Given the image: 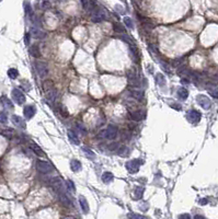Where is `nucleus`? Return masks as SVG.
I'll return each mask as SVG.
<instances>
[{
  "mask_svg": "<svg viewBox=\"0 0 218 219\" xmlns=\"http://www.w3.org/2000/svg\"><path fill=\"white\" fill-rule=\"evenodd\" d=\"M35 69H36L37 74L41 78H45L46 76L48 75L49 68L48 65L45 61H36L35 63Z\"/></svg>",
  "mask_w": 218,
  "mask_h": 219,
  "instance_id": "obj_3",
  "label": "nucleus"
},
{
  "mask_svg": "<svg viewBox=\"0 0 218 219\" xmlns=\"http://www.w3.org/2000/svg\"><path fill=\"white\" fill-rule=\"evenodd\" d=\"M124 23H125V25L128 27V29H133V27H134L133 21H132V19L128 18V17H125V18H124Z\"/></svg>",
  "mask_w": 218,
  "mask_h": 219,
  "instance_id": "obj_33",
  "label": "nucleus"
},
{
  "mask_svg": "<svg viewBox=\"0 0 218 219\" xmlns=\"http://www.w3.org/2000/svg\"><path fill=\"white\" fill-rule=\"evenodd\" d=\"M113 27H114V31H115L116 33H121V34H124L126 32L125 30V27H123V25L120 23H114L113 24Z\"/></svg>",
  "mask_w": 218,
  "mask_h": 219,
  "instance_id": "obj_29",
  "label": "nucleus"
},
{
  "mask_svg": "<svg viewBox=\"0 0 218 219\" xmlns=\"http://www.w3.org/2000/svg\"><path fill=\"white\" fill-rule=\"evenodd\" d=\"M59 112H61V114L64 117L68 116V111H67V108H65L64 105H61V106H59Z\"/></svg>",
  "mask_w": 218,
  "mask_h": 219,
  "instance_id": "obj_36",
  "label": "nucleus"
},
{
  "mask_svg": "<svg viewBox=\"0 0 218 219\" xmlns=\"http://www.w3.org/2000/svg\"><path fill=\"white\" fill-rule=\"evenodd\" d=\"M195 218H196V219L197 218H204V217L203 216H198V215H197V216H195Z\"/></svg>",
  "mask_w": 218,
  "mask_h": 219,
  "instance_id": "obj_45",
  "label": "nucleus"
},
{
  "mask_svg": "<svg viewBox=\"0 0 218 219\" xmlns=\"http://www.w3.org/2000/svg\"><path fill=\"white\" fill-rule=\"evenodd\" d=\"M8 122V115L5 111H0V123L6 124Z\"/></svg>",
  "mask_w": 218,
  "mask_h": 219,
  "instance_id": "obj_31",
  "label": "nucleus"
},
{
  "mask_svg": "<svg viewBox=\"0 0 218 219\" xmlns=\"http://www.w3.org/2000/svg\"><path fill=\"white\" fill-rule=\"evenodd\" d=\"M8 76H9L10 79H17L19 76V71L15 68H10L8 70Z\"/></svg>",
  "mask_w": 218,
  "mask_h": 219,
  "instance_id": "obj_30",
  "label": "nucleus"
},
{
  "mask_svg": "<svg viewBox=\"0 0 218 219\" xmlns=\"http://www.w3.org/2000/svg\"><path fill=\"white\" fill-rule=\"evenodd\" d=\"M156 82H157L158 86H160V87H164L166 86V78H164V76L162 74H158L156 75Z\"/></svg>",
  "mask_w": 218,
  "mask_h": 219,
  "instance_id": "obj_26",
  "label": "nucleus"
},
{
  "mask_svg": "<svg viewBox=\"0 0 218 219\" xmlns=\"http://www.w3.org/2000/svg\"><path fill=\"white\" fill-rule=\"evenodd\" d=\"M30 35L31 37H33V39H43L46 37V33L44 32L43 30L39 29V27H32L30 31Z\"/></svg>",
  "mask_w": 218,
  "mask_h": 219,
  "instance_id": "obj_8",
  "label": "nucleus"
},
{
  "mask_svg": "<svg viewBox=\"0 0 218 219\" xmlns=\"http://www.w3.org/2000/svg\"><path fill=\"white\" fill-rule=\"evenodd\" d=\"M142 164V161L139 159H134V160H130V161L126 162V170H127L129 173L134 174V173H137V172L139 171V168L140 165Z\"/></svg>",
  "mask_w": 218,
  "mask_h": 219,
  "instance_id": "obj_2",
  "label": "nucleus"
},
{
  "mask_svg": "<svg viewBox=\"0 0 218 219\" xmlns=\"http://www.w3.org/2000/svg\"><path fill=\"white\" fill-rule=\"evenodd\" d=\"M117 149H118V144H116V142H113L112 145L109 146V150H117Z\"/></svg>",
  "mask_w": 218,
  "mask_h": 219,
  "instance_id": "obj_39",
  "label": "nucleus"
},
{
  "mask_svg": "<svg viewBox=\"0 0 218 219\" xmlns=\"http://www.w3.org/2000/svg\"><path fill=\"white\" fill-rule=\"evenodd\" d=\"M11 120H12V123L14 124L15 126L20 127V128H24V127H25L24 120H22L20 116H18V115H12V117H11Z\"/></svg>",
  "mask_w": 218,
  "mask_h": 219,
  "instance_id": "obj_18",
  "label": "nucleus"
},
{
  "mask_svg": "<svg viewBox=\"0 0 218 219\" xmlns=\"http://www.w3.org/2000/svg\"><path fill=\"white\" fill-rule=\"evenodd\" d=\"M35 113H36V108H35L34 105H26L24 110H23V114H24V116L26 117L27 120L32 118L35 115Z\"/></svg>",
  "mask_w": 218,
  "mask_h": 219,
  "instance_id": "obj_13",
  "label": "nucleus"
},
{
  "mask_svg": "<svg viewBox=\"0 0 218 219\" xmlns=\"http://www.w3.org/2000/svg\"><path fill=\"white\" fill-rule=\"evenodd\" d=\"M146 113L144 111H134L130 112V118L135 122H139V120H142L145 118Z\"/></svg>",
  "mask_w": 218,
  "mask_h": 219,
  "instance_id": "obj_15",
  "label": "nucleus"
},
{
  "mask_svg": "<svg viewBox=\"0 0 218 219\" xmlns=\"http://www.w3.org/2000/svg\"><path fill=\"white\" fill-rule=\"evenodd\" d=\"M209 93H210V95H213L214 98L218 99V91H209Z\"/></svg>",
  "mask_w": 218,
  "mask_h": 219,
  "instance_id": "obj_42",
  "label": "nucleus"
},
{
  "mask_svg": "<svg viewBox=\"0 0 218 219\" xmlns=\"http://www.w3.org/2000/svg\"><path fill=\"white\" fill-rule=\"evenodd\" d=\"M106 19V14H105V11L101 8H93L92 10V14H91V20L92 22H95V23H99V22H102L104 21Z\"/></svg>",
  "mask_w": 218,
  "mask_h": 219,
  "instance_id": "obj_1",
  "label": "nucleus"
},
{
  "mask_svg": "<svg viewBox=\"0 0 218 219\" xmlns=\"http://www.w3.org/2000/svg\"><path fill=\"white\" fill-rule=\"evenodd\" d=\"M126 76H127V82L129 86H132V87H137V86L139 84L135 70H133V69L128 70V71L126 72Z\"/></svg>",
  "mask_w": 218,
  "mask_h": 219,
  "instance_id": "obj_6",
  "label": "nucleus"
},
{
  "mask_svg": "<svg viewBox=\"0 0 218 219\" xmlns=\"http://www.w3.org/2000/svg\"><path fill=\"white\" fill-rule=\"evenodd\" d=\"M36 169L37 171L41 172L43 174H47L49 172L53 171V165L51 163L46 161H42V160H39V161L36 162Z\"/></svg>",
  "mask_w": 218,
  "mask_h": 219,
  "instance_id": "obj_4",
  "label": "nucleus"
},
{
  "mask_svg": "<svg viewBox=\"0 0 218 219\" xmlns=\"http://www.w3.org/2000/svg\"><path fill=\"white\" fill-rule=\"evenodd\" d=\"M24 8H25V12H26L27 14H30V13H31V7H30V5H29L27 2H25Z\"/></svg>",
  "mask_w": 218,
  "mask_h": 219,
  "instance_id": "obj_40",
  "label": "nucleus"
},
{
  "mask_svg": "<svg viewBox=\"0 0 218 219\" xmlns=\"http://www.w3.org/2000/svg\"><path fill=\"white\" fill-rule=\"evenodd\" d=\"M127 217H129V218H138V219L145 218V216H140V215H137V214H129V215H127Z\"/></svg>",
  "mask_w": 218,
  "mask_h": 219,
  "instance_id": "obj_38",
  "label": "nucleus"
},
{
  "mask_svg": "<svg viewBox=\"0 0 218 219\" xmlns=\"http://www.w3.org/2000/svg\"><path fill=\"white\" fill-rule=\"evenodd\" d=\"M79 204H80V207L81 209L85 211V213H88L89 211V204H88V201H87V198L85 196H80L79 197Z\"/></svg>",
  "mask_w": 218,
  "mask_h": 219,
  "instance_id": "obj_19",
  "label": "nucleus"
},
{
  "mask_svg": "<svg viewBox=\"0 0 218 219\" xmlns=\"http://www.w3.org/2000/svg\"><path fill=\"white\" fill-rule=\"evenodd\" d=\"M57 96H58L57 90L53 88V89H49V91L47 92V94H46V100H47L49 103H54L55 100L57 99Z\"/></svg>",
  "mask_w": 218,
  "mask_h": 219,
  "instance_id": "obj_16",
  "label": "nucleus"
},
{
  "mask_svg": "<svg viewBox=\"0 0 218 219\" xmlns=\"http://www.w3.org/2000/svg\"><path fill=\"white\" fill-rule=\"evenodd\" d=\"M29 52H30L31 56H33V57H35V58L41 56V51H39V47L36 45V44H33V45L31 46Z\"/></svg>",
  "mask_w": 218,
  "mask_h": 219,
  "instance_id": "obj_21",
  "label": "nucleus"
},
{
  "mask_svg": "<svg viewBox=\"0 0 218 219\" xmlns=\"http://www.w3.org/2000/svg\"><path fill=\"white\" fill-rule=\"evenodd\" d=\"M129 94H130V96H132V98L138 100V101H142V100L144 99V95H145L144 91L140 90V89H137V88L130 89V90H129Z\"/></svg>",
  "mask_w": 218,
  "mask_h": 219,
  "instance_id": "obj_14",
  "label": "nucleus"
},
{
  "mask_svg": "<svg viewBox=\"0 0 218 219\" xmlns=\"http://www.w3.org/2000/svg\"><path fill=\"white\" fill-rule=\"evenodd\" d=\"M68 138H69L70 142L73 145H79L80 141H79L78 136L76 135V133L73 132V130H68Z\"/></svg>",
  "mask_w": 218,
  "mask_h": 219,
  "instance_id": "obj_22",
  "label": "nucleus"
},
{
  "mask_svg": "<svg viewBox=\"0 0 218 219\" xmlns=\"http://www.w3.org/2000/svg\"><path fill=\"white\" fill-rule=\"evenodd\" d=\"M188 120L192 124H197L201 120V113L196 110H192L188 113Z\"/></svg>",
  "mask_w": 218,
  "mask_h": 219,
  "instance_id": "obj_12",
  "label": "nucleus"
},
{
  "mask_svg": "<svg viewBox=\"0 0 218 219\" xmlns=\"http://www.w3.org/2000/svg\"><path fill=\"white\" fill-rule=\"evenodd\" d=\"M57 196H58V198H59L61 203L64 205V206H66V207H71V206H73V203L70 201V198L68 197L63 191H57Z\"/></svg>",
  "mask_w": 218,
  "mask_h": 219,
  "instance_id": "obj_10",
  "label": "nucleus"
},
{
  "mask_svg": "<svg viewBox=\"0 0 218 219\" xmlns=\"http://www.w3.org/2000/svg\"><path fill=\"white\" fill-rule=\"evenodd\" d=\"M114 177H113V174L111 172H104L102 174V181L104 183H110V182H112Z\"/></svg>",
  "mask_w": 218,
  "mask_h": 219,
  "instance_id": "obj_25",
  "label": "nucleus"
},
{
  "mask_svg": "<svg viewBox=\"0 0 218 219\" xmlns=\"http://www.w3.org/2000/svg\"><path fill=\"white\" fill-rule=\"evenodd\" d=\"M30 147H31V149L33 150V152L35 153L36 156H39V157H44V156H45V152L43 151V149L39 147V145L35 144V142H31Z\"/></svg>",
  "mask_w": 218,
  "mask_h": 219,
  "instance_id": "obj_17",
  "label": "nucleus"
},
{
  "mask_svg": "<svg viewBox=\"0 0 218 219\" xmlns=\"http://www.w3.org/2000/svg\"><path fill=\"white\" fill-rule=\"evenodd\" d=\"M117 150H118V155H120V156H127L128 153H129V151H128L129 149H128L127 147H125V146H123V147H121Z\"/></svg>",
  "mask_w": 218,
  "mask_h": 219,
  "instance_id": "obj_32",
  "label": "nucleus"
},
{
  "mask_svg": "<svg viewBox=\"0 0 218 219\" xmlns=\"http://www.w3.org/2000/svg\"><path fill=\"white\" fill-rule=\"evenodd\" d=\"M29 37H30V34H26V35H25V43H26V44H29Z\"/></svg>",
  "mask_w": 218,
  "mask_h": 219,
  "instance_id": "obj_44",
  "label": "nucleus"
},
{
  "mask_svg": "<svg viewBox=\"0 0 218 219\" xmlns=\"http://www.w3.org/2000/svg\"><path fill=\"white\" fill-rule=\"evenodd\" d=\"M49 184H51V187H54L56 191H61L63 187H64V183H63V180L61 177H51L49 180Z\"/></svg>",
  "mask_w": 218,
  "mask_h": 219,
  "instance_id": "obj_11",
  "label": "nucleus"
},
{
  "mask_svg": "<svg viewBox=\"0 0 218 219\" xmlns=\"http://www.w3.org/2000/svg\"><path fill=\"white\" fill-rule=\"evenodd\" d=\"M70 168L73 170V172H79L81 170L82 165H81V162L79 161V160H71L70 161Z\"/></svg>",
  "mask_w": 218,
  "mask_h": 219,
  "instance_id": "obj_20",
  "label": "nucleus"
},
{
  "mask_svg": "<svg viewBox=\"0 0 218 219\" xmlns=\"http://www.w3.org/2000/svg\"><path fill=\"white\" fill-rule=\"evenodd\" d=\"M66 185H67V189H69V191H71V192H76V186H75V184H73V181L68 180L67 181Z\"/></svg>",
  "mask_w": 218,
  "mask_h": 219,
  "instance_id": "obj_35",
  "label": "nucleus"
},
{
  "mask_svg": "<svg viewBox=\"0 0 218 219\" xmlns=\"http://www.w3.org/2000/svg\"><path fill=\"white\" fill-rule=\"evenodd\" d=\"M122 138H123V140H128V139L130 138V134L129 132H127V130H124V132L122 133Z\"/></svg>",
  "mask_w": 218,
  "mask_h": 219,
  "instance_id": "obj_37",
  "label": "nucleus"
},
{
  "mask_svg": "<svg viewBox=\"0 0 218 219\" xmlns=\"http://www.w3.org/2000/svg\"><path fill=\"white\" fill-rule=\"evenodd\" d=\"M188 91L185 89V88H180L179 90H178V98L182 101H184V100L188 99Z\"/></svg>",
  "mask_w": 218,
  "mask_h": 219,
  "instance_id": "obj_23",
  "label": "nucleus"
},
{
  "mask_svg": "<svg viewBox=\"0 0 218 219\" xmlns=\"http://www.w3.org/2000/svg\"><path fill=\"white\" fill-rule=\"evenodd\" d=\"M0 101H1V103H2V105L3 106H6L7 108H13V104H12V102L10 101L7 96H1V99H0Z\"/></svg>",
  "mask_w": 218,
  "mask_h": 219,
  "instance_id": "obj_27",
  "label": "nucleus"
},
{
  "mask_svg": "<svg viewBox=\"0 0 218 219\" xmlns=\"http://www.w3.org/2000/svg\"><path fill=\"white\" fill-rule=\"evenodd\" d=\"M207 199H206V198H202V199H200V204L201 205H206L207 204Z\"/></svg>",
  "mask_w": 218,
  "mask_h": 219,
  "instance_id": "obj_43",
  "label": "nucleus"
},
{
  "mask_svg": "<svg viewBox=\"0 0 218 219\" xmlns=\"http://www.w3.org/2000/svg\"><path fill=\"white\" fill-rule=\"evenodd\" d=\"M118 135V129L114 125H110L107 128L105 129V138L109 140H114Z\"/></svg>",
  "mask_w": 218,
  "mask_h": 219,
  "instance_id": "obj_5",
  "label": "nucleus"
},
{
  "mask_svg": "<svg viewBox=\"0 0 218 219\" xmlns=\"http://www.w3.org/2000/svg\"><path fill=\"white\" fill-rule=\"evenodd\" d=\"M76 128L78 129V132L79 133H81L82 135H86L87 134V129H86V127L82 125V124H80V123H78L76 125Z\"/></svg>",
  "mask_w": 218,
  "mask_h": 219,
  "instance_id": "obj_34",
  "label": "nucleus"
},
{
  "mask_svg": "<svg viewBox=\"0 0 218 219\" xmlns=\"http://www.w3.org/2000/svg\"><path fill=\"white\" fill-rule=\"evenodd\" d=\"M196 101H197V103H198V104L204 108V110H208V108H210V105H212L210 100H209L206 95H202V94H201V95H197Z\"/></svg>",
  "mask_w": 218,
  "mask_h": 219,
  "instance_id": "obj_9",
  "label": "nucleus"
},
{
  "mask_svg": "<svg viewBox=\"0 0 218 219\" xmlns=\"http://www.w3.org/2000/svg\"><path fill=\"white\" fill-rule=\"evenodd\" d=\"M179 218H181V219H190V218H191V216H190V215H188V214H183V215H180Z\"/></svg>",
  "mask_w": 218,
  "mask_h": 219,
  "instance_id": "obj_41",
  "label": "nucleus"
},
{
  "mask_svg": "<svg viewBox=\"0 0 218 219\" xmlns=\"http://www.w3.org/2000/svg\"><path fill=\"white\" fill-rule=\"evenodd\" d=\"M144 192H145V189L142 187V186H138L135 191H134V198L135 199H140L144 195Z\"/></svg>",
  "mask_w": 218,
  "mask_h": 219,
  "instance_id": "obj_24",
  "label": "nucleus"
},
{
  "mask_svg": "<svg viewBox=\"0 0 218 219\" xmlns=\"http://www.w3.org/2000/svg\"><path fill=\"white\" fill-rule=\"evenodd\" d=\"M82 151L85 152V155L87 157H88V159H91V160H93V159H95V153L92 151V150H90L89 148H87V147H83L82 148Z\"/></svg>",
  "mask_w": 218,
  "mask_h": 219,
  "instance_id": "obj_28",
  "label": "nucleus"
},
{
  "mask_svg": "<svg viewBox=\"0 0 218 219\" xmlns=\"http://www.w3.org/2000/svg\"><path fill=\"white\" fill-rule=\"evenodd\" d=\"M11 94H12V98H13V100H14L15 103L22 105L23 103L25 102V95L21 92V91L19 90V89H17V88L13 89L12 92H11Z\"/></svg>",
  "mask_w": 218,
  "mask_h": 219,
  "instance_id": "obj_7",
  "label": "nucleus"
}]
</instances>
